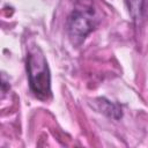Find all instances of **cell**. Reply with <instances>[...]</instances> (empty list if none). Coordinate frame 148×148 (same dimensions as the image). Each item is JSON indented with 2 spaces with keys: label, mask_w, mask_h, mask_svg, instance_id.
<instances>
[{
  "label": "cell",
  "mask_w": 148,
  "mask_h": 148,
  "mask_svg": "<svg viewBox=\"0 0 148 148\" xmlns=\"http://www.w3.org/2000/svg\"><path fill=\"white\" fill-rule=\"evenodd\" d=\"M27 73L30 90L34 95L47 101L52 97L51 91V75L46 58L38 45H32L27 52Z\"/></svg>",
  "instance_id": "1"
},
{
  "label": "cell",
  "mask_w": 148,
  "mask_h": 148,
  "mask_svg": "<svg viewBox=\"0 0 148 148\" xmlns=\"http://www.w3.org/2000/svg\"><path fill=\"white\" fill-rule=\"evenodd\" d=\"M66 24L73 44H81L98 24L94 0H76Z\"/></svg>",
  "instance_id": "2"
},
{
  "label": "cell",
  "mask_w": 148,
  "mask_h": 148,
  "mask_svg": "<svg viewBox=\"0 0 148 148\" xmlns=\"http://www.w3.org/2000/svg\"><path fill=\"white\" fill-rule=\"evenodd\" d=\"M126 3L135 24L142 23L148 17V0H126Z\"/></svg>",
  "instance_id": "3"
},
{
  "label": "cell",
  "mask_w": 148,
  "mask_h": 148,
  "mask_svg": "<svg viewBox=\"0 0 148 148\" xmlns=\"http://www.w3.org/2000/svg\"><path fill=\"white\" fill-rule=\"evenodd\" d=\"M102 99H103V102H104L105 105H106V108H102V111H103L104 113H106L109 117L119 119V118L121 117V110H120L117 105L112 104L111 102H109V101H106V99H104V98H102Z\"/></svg>",
  "instance_id": "4"
}]
</instances>
